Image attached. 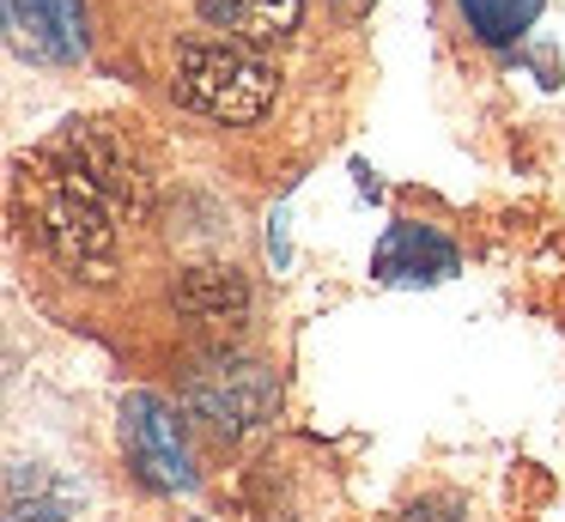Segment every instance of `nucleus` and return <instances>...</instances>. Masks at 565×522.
<instances>
[{
    "instance_id": "nucleus-1",
    "label": "nucleus",
    "mask_w": 565,
    "mask_h": 522,
    "mask_svg": "<svg viewBox=\"0 0 565 522\" xmlns=\"http://www.w3.org/2000/svg\"><path fill=\"white\" fill-rule=\"evenodd\" d=\"M116 213L122 206L98 189L92 177H79L74 164H62L55 152L38 158V237L50 243V255L79 279H110L116 267Z\"/></svg>"
},
{
    "instance_id": "nucleus-2",
    "label": "nucleus",
    "mask_w": 565,
    "mask_h": 522,
    "mask_svg": "<svg viewBox=\"0 0 565 522\" xmlns=\"http://www.w3.org/2000/svg\"><path fill=\"white\" fill-rule=\"evenodd\" d=\"M274 67L256 61L237 43H183L177 49V73L171 92L177 104H189L195 116L213 121H256L274 104Z\"/></svg>"
},
{
    "instance_id": "nucleus-3",
    "label": "nucleus",
    "mask_w": 565,
    "mask_h": 522,
    "mask_svg": "<svg viewBox=\"0 0 565 522\" xmlns=\"http://www.w3.org/2000/svg\"><path fill=\"white\" fill-rule=\"evenodd\" d=\"M183 401H189V413H201V419L213 425V432L249 437L280 413V383H274V371L256 359H213V364H201V371H189Z\"/></svg>"
},
{
    "instance_id": "nucleus-4",
    "label": "nucleus",
    "mask_w": 565,
    "mask_h": 522,
    "mask_svg": "<svg viewBox=\"0 0 565 522\" xmlns=\"http://www.w3.org/2000/svg\"><path fill=\"white\" fill-rule=\"evenodd\" d=\"M122 449L152 492H195V456H189L183 419L159 395L122 401Z\"/></svg>"
},
{
    "instance_id": "nucleus-5",
    "label": "nucleus",
    "mask_w": 565,
    "mask_h": 522,
    "mask_svg": "<svg viewBox=\"0 0 565 522\" xmlns=\"http://www.w3.org/2000/svg\"><path fill=\"white\" fill-rule=\"evenodd\" d=\"M43 152H55L62 164H74L79 177H92L116 206H135V201H140V170H135V158H128V146L116 140L104 121H67V128L55 134L50 146H43Z\"/></svg>"
},
{
    "instance_id": "nucleus-6",
    "label": "nucleus",
    "mask_w": 565,
    "mask_h": 522,
    "mask_svg": "<svg viewBox=\"0 0 565 522\" xmlns=\"http://www.w3.org/2000/svg\"><path fill=\"white\" fill-rule=\"evenodd\" d=\"M7 43L31 61H79L86 12L79 0H7Z\"/></svg>"
},
{
    "instance_id": "nucleus-7",
    "label": "nucleus",
    "mask_w": 565,
    "mask_h": 522,
    "mask_svg": "<svg viewBox=\"0 0 565 522\" xmlns=\"http://www.w3.org/2000/svg\"><path fill=\"white\" fill-rule=\"evenodd\" d=\"M371 274L383 286H438L456 274V243L438 237L431 225H390L371 255Z\"/></svg>"
},
{
    "instance_id": "nucleus-8",
    "label": "nucleus",
    "mask_w": 565,
    "mask_h": 522,
    "mask_svg": "<svg viewBox=\"0 0 565 522\" xmlns=\"http://www.w3.org/2000/svg\"><path fill=\"white\" fill-rule=\"evenodd\" d=\"M195 7L207 24H220L225 36H244V43H280L305 19V0H195Z\"/></svg>"
},
{
    "instance_id": "nucleus-9",
    "label": "nucleus",
    "mask_w": 565,
    "mask_h": 522,
    "mask_svg": "<svg viewBox=\"0 0 565 522\" xmlns=\"http://www.w3.org/2000/svg\"><path fill=\"white\" fill-rule=\"evenodd\" d=\"M171 298H177V310L207 316V322H237L249 310V286L237 267H189V274H177Z\"/></svg>"
},
{
    "instance_id": "nucleus-10",
    "label": "nucleus",
    "mask_w": 565,
    "mask_h": 522,
    "mask_svg": "<svg viewBox=\"0 0 565 522\" xmlns=\"http://www.w3.org/2000/svg\"><path fill=\"white\" fill-rule=\"evenodd\" d=\"M7 510H13V522H55L67 510V492L55 486L50 468L13 461V473H7Z\"/></svg>"
},
{
    "instance_id": "nucleus-11",
    "label": "nucleus",
    "mask_w": 565,
    "mask_h": 522,
    "mask_svg": "<svg viewBox=\"0 0 565 522\" xmlns=\"http://www.w3.org/2000/svg\"><path fill=\"white\" fill-rule=\"evenodd\" d=\"M456 7H462L468 31H475L480 43L504 49V43H516V36H523L529 24H535L541 0H456Z\"/></svg>"
},
{
    "instance_id": "nucleus-12",
    "label": "nucleus",
    "mask_w": 565,
    "mask_h": 522,
    "mask_svg": "<svg viewBox=\"0 0 565 522\" xmlns=\"http://www.w3.org/2000/svg\"><path fill=\"white\" fill-rule=\"evenodd\" d=\"M402 522H462V504L456 498H419L414 510H402Z\"/></svg>"
},
{
    "instance_id": "nucleus-13",
    "label": "nucleus",
    "mask_w": 565,
    "mask_h": 522,
    "mask_svg": "<svg viewBox=\"0 0 565 522\" xmlns=\"http://www.w3.org/2000/svg\"><path fill=\"white\" fill-rule=\"evenodd\" d=\"M334 7H341V19H365L371 0H334Z\"/></svg>"
}]
</instances>
